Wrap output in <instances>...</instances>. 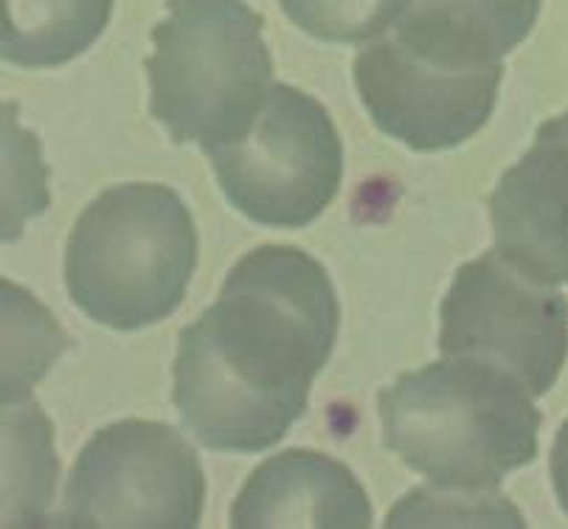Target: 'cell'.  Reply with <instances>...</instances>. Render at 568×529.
Wrapping results in <instances>:
<instances>
[{"label":"cell","mask_w":568,"mask_h":529,"mask_svg":"<svg viewBox=\"0 0 568 529\" xmlns=\"http://www.w3.org/2000/svg\"><path fill=\"white\" fill-rule=\"evenodd\" d=\"M197 268L192 212L164 183L108 189L73 223L65 245V285L91 322L144 329L186 298Z\"/></svg>","instance_id":"cell-3"},{"label":"cell","mask_w":568,"mask_h":529,"mask_svg":"<svg viewBox=\"0 0 568 529\" xmlns=\"http://www.w3.org/2000/svg\"><path fill=\"white\" fill-rule=\"evenodd\" d=\"M206 155L231 206L267 228L310 225L344 181V144L327 108L276 82L254 122Z\"/></svg>","instance_id":"cell-5"},{"label":"cell","mask_w":568,"mask_h":529,"mask_svg":"<svg viewBox=\"0 0 568 529\" xmlns=\"http://www.w3.org/2000/svg\"><path fill=\"white\" fill-rule=\"evenodd\" d=\"M538 14L540 0H412L392 37L425 62L478 71L518 49Z\"/></svg>","instance_id":"cell-11"},{"label":"cell","mask_w":568,"mask_h":529,"mask_svg":"<svg viewBox=\"0 0 568 529\" xmlns=\"http://www.w3.org/2000/svg\"><path fill=\"white\" fill-rule=\"evenodd\" d=\"M496 251L544 285H568V110L535 133L490 197Z\"/></svg>","instance_id":"cell-9"},{"label":"cell","mask_w":568,"mask_h":529,"mask_svg":"<svg viewBox=\"0 0 568 529\" xmlns=\"http://www.w3.org/2000/svg\"><path fill=\"white\" fill-rule=\"evenodd\" d=\"M372 501L338 459L307 448L282 450L251 474L231 507L234 529L372 527Z\"/></svg>","instance_id":"cell-10"},{"label":"cell","mask_w":568,"mask_h":529,"mask_svg":"<svg viewBox=\"0 0 568 529\" xmlns=\"http://www.w3.org/2000/svg\"><path fill=\"white\" fill-rule=\"evenodd\" d=\"M355 88L377 130L417 153L465 144L496 108L504 65L450 71L408 54L392 34L355 57Z\"/></svg>","instance_id":"cell-8"},{"label":"cell","mask_w":568,"mask_h":529,"mask_svg":"<svg viewBox=\"0 0 568 529\" xmlns=\"http://www.w3.org/2000/svg\"><path fill=\"white\" fill-rule=\"evenodd\" d=\"M551 485H555V496L560 501L562 512L568 516V420L562 423L557 431L555 445H551Z\"/></svg>","instance_id":"cell-15"},{"label":"cell","mask_w":568,"mask_h":529,"mask_svg":"<svg viewBox=\"0 0 568 529\" xmlns=\"http://www.w3.org/2000/svg\"><path fill=\"white\" fill-rule=\"evenodd\" d=\"M302 31L324 43H369L397 26L412 0H278Z\"/></svg>","instance_id":"cell-13"},{"label":"cell","mask_w":568,"mask_h":529,"mask_svg":"<svg viewBox=\"0 0 568 529\" xmlns=\"http://www.w3.org/2000/svg\"><path fill=\"white\" fill-rule=\"evenodd\" d=\"M115 0H3L0 51L18 68H57L97 43Z\"/></svg>","instance_id":"cell-12"},{"label":"cell","mask_w":568,"mask_h":529,"mask_svg":"<svg viewBox=\"0 0 568 529\" xmlns=\"http://www.w3.org/2000/svg\"><path fill=\"white\" fill-rule=\"evenodd\" d=\"M442 355L501 366L532 397L557 384L568 358V302L498 251L456 271L439 307Z\"/></svg>","instance_id":"cell-7"},{"label":"cell","mask_w":568,"mask_h":529,"mask_svg":"<svg viewBox=\"0 0 568 529\" xmlns=\"http://www.w3.org/2000/svg\"><path fill=\"white\" fill-rule=\"evenodd\" d=\"M524 527L518 512L504 496L462 494L442 487H419L405 496L392 512L386 527Z\"/></svg>","instance_id":"cell-14"},{"label":"cell","mask_w":568,"mask_h":529,"mask_svg":"<svg viewBox=\"0 0 568 529\" xmlns=\"http://www.w3.org/2000/svg\"><path fill=\"white\" fill-rule=\"evenodd\" d=\"M338 324V296L318 260L293 245L242 256L217 302L178 338L172 400L183 428L220 454L282 442L307 411Z\"/></svg>","instance_id":"cell-1"},{"label":"cell","mask_w":568,"mask_h":529,"mask_svg":"<svg viewBox=\"0 0 568 529\" xmlns=\"http://www.w3.org/2000/svg\"><path fill=\"white\" fill-rule=\"evenodd\" d=\"M166 12L146 57L150 113L206 153L248 128L273 88L265 20L245 0H170Z\"/></svg>","instance_id":"cell-4"},{"label":"cell","mask_w":568,"mask_h":529,"mask_svg":"<svg viewBox=\"0 0 568 529\" xmlns=\"http://www.w3.org/2000/svg\"><path fill=\"white\" fill-rule=\"evenodd\" d=\"M206 476L192 445L164 423L124 420L79 450L60 527L194 529Z\"/></svg>","instance_id":"cell-6"},{"label":"cell","mask_w":568,"mask_h":529,"mask_svg":"<svg viewBox=\"0 0 568 529\" xmlns=\"http://www.w3.org/2000/svg\"><path fill=\"white\" fill-rule=\"evenodd\" d=\"M377 408L386 448L442 490L490 494L538 457L532 395L487 360L445 355L405 372Z\"/></svg>","instance_id":"cell-2"}]
</instances>
